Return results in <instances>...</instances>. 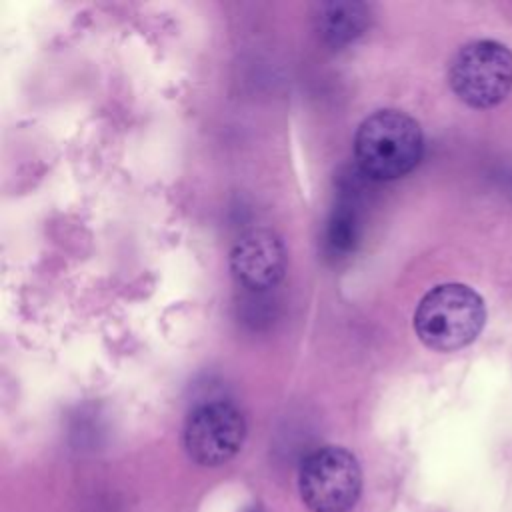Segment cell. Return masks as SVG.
Instances as JSON below:
<instances>
[{
	"label": "cell",
	"instance_id": "1",
	"mask_svg": "<svg viewBox=\"0 0 512 512\" xmlns=\"http://www.w3.org/2000/svg\"><path fill=\"white\" fill-rule=\"evenodd\" d=\"M420 124L400 110H378L362 120L354 136V156L364 176L394 180L408 174L422 158Z\"/></svg>",
	"mask_w": 512,
	"mask_h": 512
},
{
	"label": "cell",
	"instance_id": "2",
	"mask_svg": "<svg viewBox=\"0 0 512 512\" xmlns=\"http://www.w3.org/2000/svg\"><path fill=\"white\" fill-rule=\"evenodd\" d=\"M486 322L482 296L458 282L434 286L414 312V330L422 344L438 352H452L476 340Z\"/></svg>",
	"mask_w": 512,
	"mask_h": 512
},
{
	"label": "cell",
	"instance_id": "3",
	"mask_svg": "<svg viewBox=\"0 0 512 512\" xmlns=\"http://www.w3.org/2000/svg\"><path fill=\"white\" fill-rule=\"evenodd\" d=\"M452 92L472 108H492L512 90V52L496 40L464 44L450 62Z\"/></svg>",
	"mask_w": 512,
	"mask_h": 512
},
{
	"label": "cell",
	"instance_id": "4",
	"mask_svg": "<svg viewBox=\"0 0 512 512\" xmlns=\"http://www.w3.org/2000/svg\"><path fill=\"white\" fill-rule=\"evenodd\" d=\"M300 494L312 512H348L362 488L360 466L344 448L324 446L300 468Z\"/></svg>",
	"mask_w": 512,
	"mask_h": 512
},
{
	"label": "cell",
	"instance_id": "5",
	"mask_svg": "<svg viewBox=\"0 0 512 512\" xmlns=\"http://www.w3.org/2000/svg\"><path fill=\"white\" fill-rule=\"evenodd\" d=\"M246 436L244 416L230 402H206L194 408L184 426V448L188 456L204 466L230 460Z\"/></svg>",
	"mask_w": 512,
	"mask_h": 512
},
{
	"label": "cell",
	"instance_id": "6",
	"mask_svg": "<svg viewBox=\"0 0 512 512\" xmlns=\"http://www.w3.org/2000/svg\"><path fill=\"white\" fill-rule=\"evenodd\" d=\"M286 268V250L278 234L268 228L248 230L230 252L232 276L246 288L266 290L280 282Z\"/></svg>",
	"mask_w": 512,
	"mask_h": 512
},
{
	"label": "cell",
	"instance_id": "7",
	"mask_svg": "<svg viewBox=\"0 0 512 512\" xmlns=\"http://www.w3.org/2000/svg\"><path fill=\"white\" fill-rule=\"evenodd\" d=\"M320 36L332 46H344L358 38L368 22L370 12L362 2H328L316 16Z\"/></svg>",
	"mask_w": 512,
	"mask_h": 512
},
{
	"label": "cell",
	"instance_id": "8",
	"mask_svg": "<svg viewBox=\"0 0 512 512\" xmlns=\"http://www.w3.org/2000/svg\"><path fill=\"white\" fill-rule=\"evenodd\" d=\"M358 238V216L356 210L350 204L338 206L328 222L326 242L332 252L344 254L350 248H354Z\"/></svg>",
	"mask_w": 512,
	"mask_h": 512
},
{
	"label": "cell",
	"instance_id": "9",
	"mask_svg": "<svg viewBox=\"0 0 512 512\" xmlns=\"http://www.w3.org/2000/svg\"><path fill=\"white\" fill-rule=\"evenodd\" d=\"M244 512H260L258 508H248V510H244Z\"/></svg>",
	"mask_w": 512,
	"mask_h": 512
}]
</instances>
